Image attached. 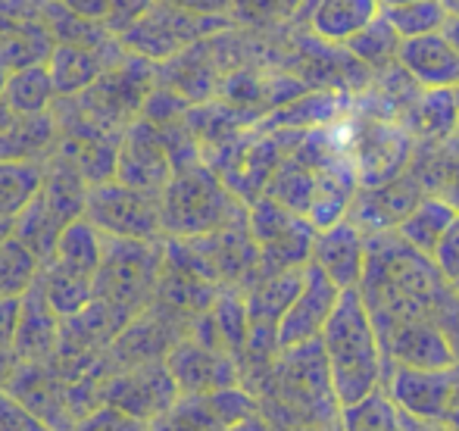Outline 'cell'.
<instances>
[{"instance_id": "obj_1", "label": "cell", "mask_w": 459, "mask_h": 431, "mask_svg": "<svg viewBox=\"0 0 459 431\" xmlns=\"http://www.w3.org/2000/svg\"><path fill=\"white\" fill-rule=\"evenodd\" d=\"M322 350L328 359V375L344 403L372 397L381 372V340L359 288L341 294L332 319L322 328Z\"/></svg>"}, {"instance_id": "obj_14", "label": "cell", "mask_w": 459, "mask_h": 431, "mask_svg": "<svg viewBox=\"0 0 459 431\" xmlns=\"http://www.w3.org/2000/svg\"><path fill=\"white\" fill-rule=\"evenodd\" d=\"M400 69L429 91H454L459 85V54L444 31L400 44Z\"/></svg>"}, {"instance_id": "obj_34", "label": "cell", "mask_w": 459, "mask_h": 431, "mask_svg": "<svg viewBox=\"0 0 459 431\" xmlns=\"http://www.w3.org/2000/svg\"><path fill=\"white\" fill-rule=\"evenodd\" d=\"M73 431H151V422L134 419V416L103 403V407H97L94 413H88L85 419L75 422Z\"/></svg>"}, {"instance_id": "obj_22", "label": "cell", "mask_w": 459, "mask_h": 431, "mask_svg": "<svg viewBox=\"0 0 459 431\" xmlns=\"http://www.w3.org/2000/svg\"><path fill=\"white\" fill-rule=\"evenodd\" d=\"M41 22L48 25L54 44H69V47H88V50H113L122 44L103 22L79 16L69 6H63L60 0H44Z\"/></svg>"}, {"instance_id": "obj_8", "label": "cell", "mask_w": 459, "mask_h": 431, "mask_svg": "<svg viewBox=\"0 0 459 431\" xmlns=\"http://www.w3.org/2000/svg\"><path fill=\"white\" fill-rule=\"evenodd\" d=\"M247 228L260 250V266L269 269L266 275L303 269L313 260V225L273 197H260L254 203L247 213Z\"/></svg>"}, {"instance_id": "obj_6", "label": "cell", "mask_w": 459, "mask_h": 431, "mask_svg": "<svg viewBox=\"0 0 459 431\" xmlns=\"http://www.w3.org/2000/svg\"><path fill=\"white\" fill-rule=\"evenodd\" d=\"M235 19H206V16H191L176 6L153 4L126 35L119 38L122 47L134 56H144L151 63H169L172 56H178L182 50L194 47L197 41L219 35V31L235 29Z\"/></svg>"}, {"instance_id": "obj_5", "label": "cell", "mask_w": 459, "mask_h": 431, "mask_svg": "<svg viewBox=\"0 0 459 431\" xmlns=\"http://www.w3.org/2000/svg\"><path fill=\"white\" fill-rule=\"evenodd\" d=\"M153 88H157V63L126 54L91 88L75 94L73 104L82 113V119L100 128L103 134L122 138L141 119Z\"/></svg>"}, {"instance_id": "obj_26", "label": "cell", "mask_w": 459, "mask_h": 431, "mask_svg": "<svg viewBox=\"0 0 459 431\" xmlns=\"http://www.w3.org/2000/svg\"><path fill=\"white\" fill-rule=\"evenodd\" d=\"M38 285H41L48 304L54 306V313L60 319H69L75 313H82L94 300V279H82L66 269L54 266V263H44L41 275H38Z\"/></svg>"}, {"instance_id": "obj_17", "label": "cell", "mask_w": 459, "mask_h": 431, "mask_svg": "<svg viewBox=\"0 0 459 431\" xmlns=\"http://www.w3.org/2000/svg\"><path fill=\"white\" fill-rule=\"evenodd\" d=\"M313 263L322 266L341 291L359 288L366 272V241L357 225L334 222L316 237L313 244Z\"/></svg>"}, {"instance_id": "obj_3", "label": "cell", "mask_w": 459, "mask_h": 431, "mask_svg": "<svg viewBox=\"0 0 459 431\" xmlns=\"http://www.w3.org/2000/svg\"><path fill=\"white\" fill-rule=\"evenodd\" d=\"M166 247L163 241H126L107 237V254L94 275V297L109 304L132 323L157 297L163 275Z\"/></svg>"}, {"instance_id": "obj_4", "label": "cell", "mask_w": 459, "mask_h": 431, "mask_svg": "<svg viewBox=\"0 0 459 431\" xmlns=\"http://www.w3.org/2000/svg\"><path fill=\"white\" fill-rule=\"evenodd\" d=\"M91 185L63 159L50 157L44 163V185L35 194V201L19 213L13 235L31 250L41 263L54 256V247L66 225L85 216V201Z\"/></svg>"}, {"instance_id": "obj_33", "label": "cell", "mask_w": 459, "mask_h": 431, "mask_svg": "<svg viewBox=\"0 0 459 431\" xmlns=\"http://www.w3.org/2000/svg\"><path fill=\"white\" fill-rule=\"evenodd\" d=\"M309 0H238L235 22H250V25H269V22H284V19L300 16V10Z\"/></svg>"}, {"instance_id": "obj_24", "label": "cell", "mask_w": 459, "mask_h": 431, "mask_svg": "<svg viewBox=\"0 0 459 431\" xmlns=\"http://www.w3.org/2000/svg\"><path fill=\"white\" fill-rule=\"evenodd\" d=\"M0 91H4V100L13 116H41L50 113L56 104V88L54 79H50L48 63L6 75L0 82Z\"/></svg>"}, {"instance_id": "obj_46", "label": "cell", "mask_w": 459, "mask_h": 431, "mask_svg": "<svg viewBox=\"0 0 459 431\" xmlns=\"http://www.w3.org/2000/svg\"><path fill=\"white\" fill-rule=\"evenodd\" d=\"M400 4H412V0H381V10H385V6H400Z\"/></svg>"}, {"instance_id": "obj_32", "label": "cell", "mask_w": 459, "mask_h": 431, "mask_svg": "<svg viewBox=\"0 0 459 431\" xmlns=\"http://www.w3.org/2000/svg\"><path fill=\"white\" fill-rule=\"evenodd\" d=\"M222 416L210 403V397H178L176 407L166 409L151 422V431H219Z\"/></svg>"}, {"instance_id": "obj_44", "label": "cell", "mask_w": 459, "mask_h": 431, "mask_svg": "<svg viewBox=\"0 0 459 431\" xmlns=\"http://www.w3.org/2000/svg\"><path fill=\"white\" fill-rule=\"evenodd\" d=\"M444 35H447V41L456 47L459 54V19H447V25H444Z\"/></svg>"}, {"instance_id": "obj_43", "label": "cell", "mask_w": 459, "mask_h": 431, "mask_svg": "<svg viewBox=\"0 0 459 431\" xmlns=\"http://www.w3.org/2000/svg\"><path fill=\"white\" fill-rule=\"evenodd\" d=\"M13 231H16V219L0 213V244H4V241H10V237H13Z\"/></svg>"}, {"instance_id": "obj_7", "label": "cell", "mask_w": 459, "mask_h": 431, "mask_svg": "<svg viewBox=\"0 0 459 431\" xmlns=\"http://www.w3.org/2000/svg\"><path fill=\"white\" fill-rule=\"evenodd\" d=\"M85 219L107 237L126 241H166L160 197L128 188L122 182H103L88 191Z\"/></svg>"}, {"instance_id": "obj_38", "label": "cell", "mask_w": 459, "mask_h": 431, "mask_svg": "<svg viewBox=\"0 0 459 431\" xmlns=\"http://www.w3.org/2000/svg\"><path fill=\"white\" fill-rule=\"evenodd\" d=\"M166 6H176L191 16H206V19H235L238 0H160Z\"/></svg>"}, {"instance_id": "obj_2", "label": "cell", "mask_w": 459, "mask_h": 431, "mask_svg": "<svg viewBox=\"0 0 459 431\" xmlns=\"http://www.w3.org/2000/svg\"><path fill=\"white\" fill-rule=\"evenodd\" d=\"M160 213H163L166 237L212 235V231L247 222L241 201L204 159L176 169V176L160 194Z\"/></svg>"}, {"instance_id": "obj_28", "label": "cell", "mask_w": 459, "mask_h": 431, "mask_svg": "<svg viewBox=\"0 0 459 431\" xmlns=\"http://www.w3.org/2000/svg\"><path fill=\"white\" fill-rule=\"evenodd\" d=\"M41 266L44 263L16 235L0 244V300L25 297L41 275Z\"/></svg>"}, {"instance_id": "obj_20", "label": "cell", "mask_w": 459, "mask_h": 431, "mask_svg": "<svg viewBox=\"0 0 459 431\" xmlns=\"http://www.w3.org/2000/svg\"><path fill=\"white\" fill-rule=\"evenodd\" d=\"M60 144L54 113L16 116L0 132V163H48Z\"/></svg>"}, {"instance_id": "obj_40", "label": "cell", "mask_w": 459, "mask_h": 431, "mask_svg": "<svg viewBox=\"0 0 459 431\" xmlns=\"http://www.w3.org/2000/svg\"><path fill=\"white\" fill-rule=\"evenodd\" d=\"M19 316H22V297L0 300V347H13Z\"/></svg>"}, {"instance_id": "obj_39", "label": "cell", "mask_w": 459, "mask_h": 431, "mask_svg": "<svg viewBox=\"0 0 459 431\" xmlns=\"http://www.w3.org/2000/svg\"><path fill=\"white\" fill-rule=\"evenodd\" d=\"M353 407L357 409L351 413V431H397L394 428V416L385 409V403L372 407V403L359 401Z\"/></svg>"}, {"instance_id": "obj_11", "label": "cell", "mask_w": 459, "mask_h": 431, "mask_svg": "<svg viewBox=\"0 0 459 431\" xmlns=\"http://www.w3.org/2000/svg\"><path fill=\"white\" fill-rule=\"evenodd\" d=\"M341 288L332 281V275L322 266H316L313 260L303 269V288L297 294V300L290 304V310L284 313V319L278 323V347H300L307 340H316V334H322V328L332 319L334 306L341 300Z\"/></svg>"}, {"instance_id": "obj_18", "label": "cell", "mask_w": 459, "mask_h": 431, "mask_svg": "<svg viewBox=\"0 0 459 431\" xmlns=\"http://www.w3.org/2000/svg\"><path fill=\"white\" fill-rule=\"evenodd\" d=\"M60 323L63 319L54 313L41 285L35 281L22 297V316H19L16 340H13L16 357L22 363H50L60 347Z\"/></svg>"}, {"instance_id": "obj_42", "label": "cell", "mask_w": 459, "mask_h": 431, "mask_svg": "<svg viewBox=\"0 0 459 431\" xmlns=\"http://www.w3.org/2000/svg\"><path fill=\"white\" fill-rule=\"evenodd\" d=\"M19 363H22V359L16 357V350H13V347H0V391H6V384L13 382Z\"/></svg>"}, {"instance_id": "obj_21", "label": "cell", "mask_w": 459, "mask_h": 431, "mask_svg": "<svg viewBox=\"0 0 459 431\" xmlns=\"http://www.w3.org/2000/svg\"><path fill=\"white\" fill-rule=\"evenodd\" d=\"M54 38H50L48 25L38 19H25L16 25H4L0 29V79L19 73L29 66H44L54 54Z\"/></svg>"}, {"instance_id": "obj_12", "label": "cell", "mask_w": 459, "mask_h": 431, "mask_svg": "<svg viewBox=\"0 0 459 431\" xmlns=\"http://www.w3.org/2000/svg\"><path fill=\"white\" fill-rule=\"evenodd\" d=\"M6 391L19 397L50 431H73L79 422L69 403V384L48 363H19Z\"/></svg>"}, {"instance_id": "obj_25", "label": "cell", "mask_w": 459, "mask_h": 431, "mask_svg": "<svg viewBox=\"0 0 459 431\" xmlns=\"http://www.w3.org/2000/svg\"><path fill=\"white\" fill-rule=\"evenodd\" d=\"M456 216H459V210L454 203L441 201V197H425V201L397 225V235L403 237L410 247H416L419 254L435 256L437 244L447 235V228L454 225Z\"/></svg>"}, {"instance_id": "obj_45", "label": "cell", "mask_w": 459, "mask_h": 431, "mask_svg": "<svg viewBox=\"0 0 459 431\" xmlns=\"http://www.w3.org/2000/svg\"><path fill=\"white\" fill-rule=\"evenodd\" d=\"M441 4H444V10H447L450 19H459V0H441Z\"/></svg>"}, {"instance_id": "obj_19", "label": "cell", "mask_w": 459, "mask_h": 431, "mask_svg": "<svg viewBox=\"0 0 459 431\" xmlns=\"http://www.w3.org/2000/svg\"><path fill=\"white\" fill-rule=\"evenodd\" d=\"M128 50L113 47V50H88V47H69V44H56L54 54L48 60L50 79H54L56 98H75L85 88H91L109 66L126 56Z\"/></svg>"}, {"instance_id": "obj_9", "label": "cell", "mask_w": 459, "mask_h": 431, "mask_svg": "<svg viewBox=\"0 0 459 431\" xmlns=\"http://www.w3.org/2000/svg\"><path fill=\"white\" fill-rule=\"evenodd\" d=\"M178 397H182V391H178L166 359L113 372V375L103 378V388H100V401L107 407H116L122 413L144 422L160 419L166 409L176 407Z\"/></svg>"}, {"instance_id": "obj_48", "label": "cell", "mask_w": 459, "mask_h": 431, "mask_svg": "<svg viewBox=\"0 0 459 431\" xmlns=\"http://www.w3.org/2000/svg\"><path fill=\"white\" fill-rule=\"evenodd\" d=\"M450 288H454V294H456V300H459V279L454 281V285H450Z\"/></svg>"}, {"instance_id": "obj_30", "label": "cell", "mask_w": 459, "mask_h": 431, "mask_svg": "<svg viewBox=\"0 0 459 431\" xmlns=\"http://www.w3.org/2000/svg\"><path fill=\"white\" fill-rule=\"evenodd\" d=\"M400 44L403 38L394 31V25L387 22L385 16H378L366 31H359L353 41L344 44V50L353 56L357 63L363 66H372V69H387L391 63H397L400 56Z\"/></svg>"}, {"instance_id": "obj_16", "label": "cell", "mask_w": 459, "mask_h": 431, "mask_svg": "<svg viewBox=\"0 0 459 431\" xmlns=\"http://www.w3.org/2000/svg\"><path fill=\"white\" fill-rule=\"evenodd\" d=\"M300 13L316 41L344 47L381 16V0H309Z\"/></svg>"}, {"instance_id": "obj_37", "label": "cell", "mask_w": 459, "mask_h": 431, "mask_svg": "<svg viewBox=\"0 0 459 431\" xmlns=\"http://www.w3.org/2000/svg\"><path fill=\"white\" fill-rule=\"evenodd\" d=\"M435 266H437V272L444 275V279L454 285V281L459 279V216L454 219V225L447 228V235L441 237V244H437V250H435Z\"/></svg>"}, {"instance_id": "obj_29", "label": "cell", "mask_w": 459, "mask_h": 431, "mask_svg": "<svg viewBox=\"0 0 459 431\" xmlns=\"http://www.w3.org/2000/svg\"><path fill=\"white\" fill-rule=\"evenodd\" d=\"M44 185L41 163H0V213L19 219Z\"/></svg>"}, {"instance_id": "obj_13", "label": "cell", "mask_w": 459, "mask_h": 431, "mask_svg": "<svg viewBox=\"0 0 459 431\" xmlns=\"http://www.w3.org/2000/svg\"><path fill=\"white\" fill-rule=\"evenodd\" d=\"M394 394L406 409L425 419L459 422V369H400Z\"/></svg>"}, {"instance_id": "obj_27", "label": "cell", "mask_w": 459, "mask_h": 431, "mask_svg": "<svg viewBox=\"0 0 459 431\" xmlns=\"http://www.w3.org/2000/svg\"><path fill=\"white\" fill-rule=\"evenodd\" d=\"M422 201L425 197H419V188L412 185V178H397V182L385 185V188H378L359 203V219L378 225V228L400 225Z\"/></svg>"}, {"instance_id": "obj_47", "label": "cell", "mask_w": 459, "mask_h": 431, "mask_svg": "<svg viewBox=\"0 0 459 431\" xmlns=\"http://www.w3.org/2000/svg\"><path fill=\"white\" fill-rule=\"evenodd\" d=\"M454 100H456V113H459V85L454 88Z\"/></svg>"}, {"instance_id": "obj_36", "label": "cell", "mask_w": 459, "mask_h": 431, "mask_svg": "<svg viewBox=\"0 0 459 431\" xmlns=\"http://www.w3.org/2000/svg\"><path fill=\"white\" fill-rule=\"evenodd\" d=\"M153 4H157V0H109L107 29L113 31L116 38H122Z\"/></svg>"}, {"instance_id": "obj_10", "label": "cell", "mask_w": 459, "mask_h": 431, "mask_svg": "<svg viewBox=\"0 0 459 431\" xmlns=\"http://www.w3.org/2000/svg\"><path fill=\"white\" fill-rule=\"evenodd\" d=\"M172 176H176V163L160 128L147 119H138L119 141L116 182L160 197Z\"/></svg>"}, {"instance_id": "obj_35", "label": "cell", "mask_w": 459, "mask_h": 431, "mask_svg": "<svg viewBox=\"0 0 459 431\" xmlns=\"http://www.w3.org/2000/svg\"><path fill=\"white\" fill-rule=\"evenodd\" d=\"M0 431H50V428L19 397H13L10 391H0Z\"/></svg>"}, {"instance_id": "obj_41", "label": "cell", "mask_w": 459, "mask_h": 431, "mask_svg": "<svg viewBox=\"0 0 459 431\" xmlns=\"http://www.w3.org/2000/svg\"><path fill=\"white\" fill-rule=\"evenodd\" d=\"M63 6H69L73 13L85 19H94V22H103L107 25V16H109V0H60Z\"/></svg>"}, {"instance_id": "obj_49", "label": "cell", "mask_w": 459, "mask_h": 431, "mask_svg": "<svg viewBox=\"0 0 459 431\" xmlns=\"http://www.w3.org/2000/svg\"><path fill=\"white\" fill-rule=\"evenodd\" d=\"M35 4H44V0H35Z\"/></svg>"}, {"instance_id": "obj_31", "label": "cell", "mask_w": 459, "mask_h": 431, "mask_svg": "<svg viewBox=\"0 0 459 431\" xmlns=\"http://www.w3.org/2000/svg\"><path fill=\"white\" fill-rule=\"evenodd\" d=\"M381 16L394 25V31H397L403 41L444 31V25H447V19H450L441 0H412V4L385 6Z\"/></svg>"}, {"instance_id": "obj_15", "label": "cell", "mask_w": 459, "mask_h": 431, "mask_svg": "<svg viewBox=\"0 0 459 431\" xmlns=\"http://www.w3.org/2000/svg\"><path fill=\"white\" fill-rule=\"evenodd\" d=\"M166 366H169L172 378H176L182 397H206L216 394L225 382H231V366L219 357V347H210L204 340L185 334L176 347L166 357Z\"/></svg>"}, {"instance_id": "obj_23", "label": "cell", "mask_w": 459, "mask_h": 431, "mask_svg": "<svg viewBox=\"0 0 459 431\" xmlns=\"http://www.w3.org/2000/svg\"><path fill=\"white\" fill-rule=\"evenodd\" d=\"M103 254H107V235L94 228L85 216L75 219L73 225H66V231L60 235L54 247V256L48 263L66 269L73 275H82V279H94L97 269L103 263Z\"/></svg>"}]
</instances>
